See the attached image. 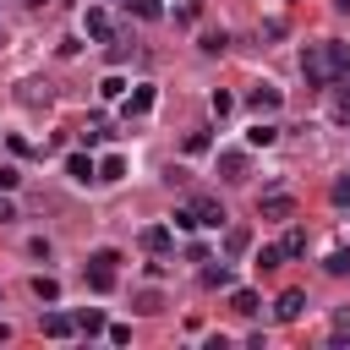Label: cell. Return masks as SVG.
Instances as JSON below:
<instances>
[{"mask_svg": "<svg viewBox=\"0 0 350 350\" xmlns=\"http://www.w3.org/2000/svg\"><path fill=\"white\" fill-rule=\"evenodd\" d=\"M301 312H306V295H301V290H284V295H279V306H273V317H279V323H295Z\"/></svg>", "mask_w": 350, "mask_h": 350, "instance_id": "cell-10", "label": "cell"}, {"mask_svg": "<svg viewBox=\"0 0 350 350\" xmlns=\"http://www.w3.org/2000/svg\"><path fill=\"white\" fill-rule=\"evenodd\" d=\"M301 77H306L312 88H328V82H334V71H328V49H323V44H306V49H301Z\"/></svg>", "mask_w": 350, "mask_h": 350, "instance_id": "cell-1", "label": "cell"}, {"mask_svg": "<svg viewBox=\"0 0 350 350\" xmlns=\"http://www.w3.org/2000/svg\"><path fill=\"white\" fill-rule=\"evenodd\" d=\"M328 345H334V350H345V345H350V306H339V312H334V334H328Z\"/></svg>", "mask_w": 350, "mask_h": 350, "instance_id": "cell-15", "label": "cell"}, {"mask_svg": "<svg viewBox=\"0 0 350 350\" xmlns=\"http://www.w3.org/2000/svg\"><path fill=\"white\" fill-rule=\"evenodd\" d=\"M11 219H16V202H11L5 191H0V224H11Z\"/></svg>", "mask_w": 350, "mask_h": 350, "instance_id": "cell-34", "label": "cell"}, {"mask_svg": "<svg viewBox=\"0 0 350 350\" xmlns=\"http://www.w3.org/2000/svg\"><path fill=\"white\" fill-rule=\"evenodd\" d=\"M246 104H252V109H257V115H273V109H279V104H284V93H279V88H273V82H257V88H252V93H246Z\"/></svg>", "mask_w": 350, "mask_h": 350, "instance_id": "cell-3", "label": "cell"}, {"mask_svg": "<svg viewBox=\"0 0 350 350\" xmlns=\"http://www.w3.org/2000/svg\"><path fill=\"white\" fill-rule=\"evenodd\" d=\"M120 175H126V159L120 153H104L98 159V180H120Z\"/></svg>", "mask_w": 350, "mask_h": 350, "instance_id": "cell-21", "label": "cell"}, {"mask_svg": "<svg viewBox=\"0 0 350 350\" xmlns=\"http://www.w3.org/2000/svg\"><path fill=\"white\" fill-rule=\"evenodd\" d=\"M5 339H11V328H5V323H0V345H5Z\"/></svg>", "mask_w": 350, "mask_h": 350, "instance_id": "cell-37", "label": "cell"}, {"mask_svg": "<svg viewBox=\"0 0 350 350\" xmlns=\"http://www.w3.org/2000/svg\"><path fill=\"white\" fill-rule=\"evenodd\" d=\"M153 98H159V93H153L148 82H142V88H131V93H126V120H137V115H148V109H153Z\"/></svg>", "mask_w": 350, "mask_h": 350, "instance_id": "cell-6", "label": "cell"}, {"mask_svg": "<svg viewBox=\"0 0 350 350\" xmlns=\"http://www.w3.org/2000/svg\"><path fill=\"white\" fill-rule=\"evenodd\" d=\"M137 241H142V252H153V257H164V252H170V224H148V230H142Z\"/></svg>", "mask_w": 350, "mask_h": 350, "instance_id": "cell-8", "label": "cell"}, {"mask_svg": "<svg viewBox=\"0 0 350 350\" xmlns=\"http://www.w3.org/2000/svg\"><path fill=\"white\" fill-rule=\"evenodd\" d=\"M279 262H284L279 246H262V252H257V268H279Z\"/></svg>", "mask_w": 350, "mask_h": 350, "instance_id": "cell-31", "label": "cell"}, {"mask_svg": "<svg viewBox=\"0 0 350 350\" xmlns=\"http://www.w3.org/2000/svg\"><path fill=\"white\" fill-rule=\"evenodd\" d=\"M202 284H208V290H230V284H235L230 262H208V268H202Z\"/></svg>", "mask_w": 350, "mask_h": 350, "instance_id": "cell-14", "label": "cell"}, {"mask_svg": "<svg viewBox=\"0 0 350 350\" xmlns=\"http://www.w3.org/2000/svg\"><path fill=\"white\" fill-rule=\"evenodd\" d=\"M82 142H88V148L104 142V120H88V126H82Z\"/></svg>", "mask_w": 350, "mask_h": 350, "instance_id": "cell-30", "label": "cell"}, {"mask_svg": "<svg viewBox=\"0 0 350 350\" xmlns=\"http://www.w3.org/2000/svg\"><path fill=\"white\" fill-rule=\"evenodd\" d=\"M328 197H334V202H339V208H350V175H339V180H334V191H328Z\"/></svg>", "mask_w": 350, "mask_h": 350, "instance_id": "cell-29", "label": "cell"}, {"mask_svg": "<svg viewBox=\"0 0 350 350\" xmlns=\"http://www.w3.org/2000/svg\"><path fill=\"white\" fill-rule=\"evenodd\" d=\"M66 175H71L77 186H88V180H98V164H93L88 153H66Z\"/></svg>", "mask_w": 350, "mask_h": 350, "instance_id": "cell-4", "label": "cell"}, {"mask_svg": "<svg viewBox=\"0 0 350 350\" xmlns=\"http://www.w3.org/2000/svg\"><path fill=\"white\" fill-rule=\"evenodd\" d=\"M77 334H104V312L98 306H82L77 312Z\"/></svg>", "mask_w": 350, "mask_h": 350, "instance_id": "cell-19", "label": "cell"}, {"mask_svg": "<svg viewBox=\"0 0 350 350\" xmlns=\"http://www.w3.org/2000/svg\"><path fill=\"white\" fill-rule=\"evenodd\" d=\"M273 137H279V131H273L268 120H257V126L246 131V148H273Z\"/></svg>", "mask_w": 350, "mask_h": 350, "instance_id": "cell-20", "label": "cell"}, {"mask_svg": "<svg viewBox=\"0 0 350 350\" xmlns=\"http://www.w3.org/2000/svg\"><path fill=\"white\" fill-rule=\"evenodd\" d=\"M219 175H224V180H246V153H241V148H224V153H219Z\"/></svg>", "mask_w": 350, "mask_h": 350, "instance_id": "cell-7", "label": "cell"}, {"mask_svg": "<svg viewBox=\"0 0 350 350\" xmlns=\"http://www.w3.org/2000/svg\"><path fill=\"white\" fill-rule=\"evenodd\" d=\"M339 11H350V0H339Z\"/></svg>", "mask_w": 350, "mask_h": 350, "instance_id": "cell-38", "label": "cell"}, {"mask_svg": "<svg viewBox=\"0 0 350 350\" xmlns=\"http://www.w3.org/2000/svg\"><path fill=\"white\" fill-rule=\"evenodd\" d=\"M44 334H49V339H71V334H77V317H71V312H44Z\"/></svg>", "mask_w": 350, "mask_h": 350, "instance_id": "cell-11", "label": "cell"}, {"mask_svg": "<svg viewBox=\"0 0 350 350\" xmlns=\"http://www.w3.org/2000/svg\"><path fill=\"white\" fill-rule=\"evenodd\" d=\"M323 268H328V273H350V246H334V252L323 257Z\"/></svg>", "mask_w": 350, "mask_h": 350, "instance_id": "cell-24", "label": "cell"}, {"mask_svg": "<svg viewBox=\"0 0 350 350\" xmlns=\"http://www.w3.org/2000/svg\"><path fill=\"white\" fill-rule=\"evenodd\" d=\"M230 306H235L241 317H257V290H235V284H230Z\"/></svg>", "mask_w": 350, "mask_h": 350, "instance_id": "cell-18", "label": "cell"}, {"mask_svg": "<svg viewBox=\"0 0 350 350\" xmlns=\"http://www.w3.org/2000/svg\"><path fill=\"white\" fill-rule=\"evenodd\" d=\"M306 252V230H290L284 241H279V257H301Z\"/></svg>", "mask_w": 350, "mask_h": 350, "instance_id": "cell-23", "label": "cell"}, {"mask_svg": "<svg viewBox=\"0 0 350 350\" xmlns=\"http://www.w3.org/2000/svg\"><path fill=\"white\" fill-rule=\"evenodd\" d=\"M191 208H197V224H213V230L224 224V208H219L213 197H191Z\"/></svg>", "mask_w": 350, "mask_h": 350, "instance_id": "cell-13", "label": "cell"}, {"mask_svg": "<svg viewBox=\"0 0 350 350\" xmlns=\"http://www.w3.org/2000/svg\"><path fill=\"white\" fill-rule=\"evenodd\" d=\"M33 295H38L44 306H55V301H60V279H49V273H38V279H33Z\"/></svg>", "mask_w": 350, "mask_h": 350, "instance_id": "cell-17", "label": "cell"}, {"mask_svg": "<svg viewBox=\"0 0 350 350\" xmlns=\"http://www.w3.org/2000/svg\"><path fill=\"white\" fill-rule=\"evenodd\" d=\"M159 306H164L159 290H142V295H137V312H159Z\"/></svg>", "mask_w": 350, "mask_h": 350, "instance_id": "cell-32", "label": "cell"}, {"mask_svg": "<svg viewBox=\"0 0 350 350\" xmlns=\"http://www.w3.org/2000/svg\"><path fill=\"white\" fill-rule=\"evenodd\" d=\"M339 82H345V115H350V77H339Z\"/></svg>", "mask_w": 350, "mask_h": 350, "instance_id": "cell-36", "label": "cell"}, {"mask_svg": "<svg viewBox=\"0 0 350 350\" xmlns=\"http://www.w3.org/2000/svg\"><path fill=\"white\" fill-rule=\"evenodd\" d=\"M131 11H137L142 22H159V16H164V5H159V0H131Z\"/></svg>", "mask_w": 350, "mask_h": 350, "instance_id": "cell-26", "label": "cell"}, {"mask_svg": "<svg viewBox=\"0 0 350 350\" xmlns=\"http://www.w3.org/2000/svg\"><path fill=\"white\" fill-rule=\"evenodd\" d=\"M88 284H93L98 295H109V290H115V268H98V262H88Z\"/></svg>", "mask_w": 350, "mask_h": 350, "instance_id": "cell-16", "label": "cell"}, {"mask_svg": "<svg viewBox=\"0 0 350 350\" xmlns=\"http://www.w3.org/2000/svg\"><path fill=\"white\" fill-rule=\"evenodd\" d=\"M224 44H230V33H224V27L202 33V55H224Z\"/></svg>", "mask_w": 350, "mask_h": 350, "instance_id": "cell-25", "label": "cell"}, {"mask_svg": "<svg viewBox=\"0 0 350 350\" xmlns=\"http://www.w3.org/2000/svg\"><path fill=\"white\" fill-rule=\"evenodd\" d=\"M186 153H208V131H191L186 137Z\"/></svg>", "mask_w": 350, "mask_h": 350, "instance_id": "cell-33", "label": "cell"}, {"mask_svg": "<svg viewBox=\"0 0 350 350\" xmlns=\"http://www.w3.org/2000/svg\"><path fill=\"white\" fill-rule=\"evenodd\" d=\"M323 49H328V71H334V82H339V77H350V44H339V38H328Z\"/></svg>", "mask_w": 350, "mask_h": 350, "instance_id": "cell-12", "label": "cell"}, {"mask_svg": "<svg viewBox=\"0 0 350 350\" xmlns=\"http://www.w3.org/2000/svg\"><path fill=\"white\" fill-rule=\"evenodd\" d=\"M170 230L191 235V230H197V208H175V213H170Z\"/></svg>", "mask_w": 350, "mask_h": 350, "instance_id": "cell-22", "label": "cell"}, {"mask_svg": "<svg viewBox=\"0 0 350 350\" xmlns=\"http://www.w3.org/2000/svg\"><path fill=\"white\" fill-rule=\"evenodd\" d=\"M246 252H252V230L246 224H230L224 230V257H246Z\"/></svg>", "mask_w": 350, "mask_h": 350, "instance_id": "cell-9", "label": "cell"}, {"mask_svg": "<svg viewBox=\"0 0 350 350\" xmlns=\"http://www.w3.org/2000/svg\"><path fill=\"white\" fill-rule=\"evenodd\" d=\"M98 93H104V98H120V93H126V77H115V71H109V77L98 82Z\"/></svg>", "mask_w": 350, "mask_h": 350, "instance_id": "cell-27", "label": "cell"}, {"mask_svg": "<svg viewBox=\"0 0 350 350\" xmlns=\"http://www.w3.org/2000/svg\"><path fill=\"white\" fill-rule=\"evenodd\" d=\"M257 213H262V219H295V197L273 191V197H262V202H257Z\"/></svg>", "mask_w": 350, "mask_h": 350, "instance_id": "cell-5", "label": "cell"}, {"mask_svg": "<svg viewBox=\"0 0 350 350\" xmlns=\"http://www.w3.org/2000/svg\"><path fill=\"white\" fill-rule=\"evenodd\" d=\"M88 262H98V268H115V262H120V252H115V246H98Z\"/></svg>", "mask_w": 350, "mask_h": 350, "instance_id": "cell-28", "label": "cell"}, {"mask_svg": "<svg viewBox=\"0 0 350 350\" xmlns=\"http://www.w3.org/2000/svg\"><path fill=\"white\" fill-rule=\"evenodd\" d=\"M16 180H22L16 170H0V191H16Z\"/></svg>", "mask_w": 350, "mask_h": 350, "instance_id": "cell-35", "label": "cell"}, {"mask_svg": "<svg viewBox=\"0 0 350 350\" xmlns=\"http://www.w3.org/2000/svg\"><path fill=\"white\" fill-rule=\"evenodd\" d=\"M82 33H88L93 44H109V38H115V16L98 11V5H88V11H82Z\"/></svg>", "mask_w": 350, "mask_h": 350, "instance_id": "cell-2", "label": "cell"}]
</instances>
